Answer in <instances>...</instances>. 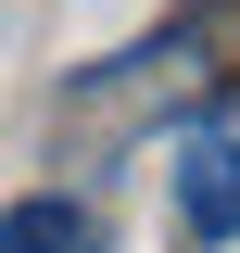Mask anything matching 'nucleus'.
<instances>
[{
  "mask_svg": "<svg viewBox=\"0 0 240 253\" xmlns=\"http://www.w3.org/2000/svg\"><path fill=\"white\" fill-rule=\"evenodd\" d=\"M240 89V0H190L152 38H126L114 63H89L63 89V126L76 139H152V126H190Z\"/></svg>",
  "mask_w": 240,
  "mask_h": 253,
  "instance_id": "nucleus-1",
  "label": "nucleus"
},
{
  "mask_svg": "<svg viewBox=\"0 0 240 253\" xmlns=\"http://www.w3.org/2000/svg\"><path fill=\"white\" fill-rule=\"evenodd\" d=\"M164 177H177V228H190V241H240V126H202V114H190L177 126V152H164Z\"/></svg>",
  "mask_w": 240,
  "mask_h": 253,
  "instance_id": "nucleus-2",
  "label": "nucleus"
},
{
  "mask_svg": "<svg viewBox=\"0 0 240 253\" xmlns=\"http://www.w3.org/2000/svg\"><path fill=\"white\" fill-rule=\"evenodd\" d=\"M0 253H101V215L76 190H26V203L0 215Z\"/></svg>",
  "mask_w": 240,
  "mask_h": 253,
  "instance_id": "nucleus-3",
  "label": "nucleus"
}]
</instances>
